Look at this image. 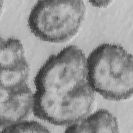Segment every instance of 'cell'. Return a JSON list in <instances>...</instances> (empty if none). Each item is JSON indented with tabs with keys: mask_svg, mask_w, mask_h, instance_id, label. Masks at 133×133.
I'll return each instance as SVG.
<instances>
[{
	"mask_svg": "<svg viewBox=\"0 0 133 133\" xmlns=\"http://www.w3.org/2000/svg\"><path fill=\"white\" fill-rule=\"evenodd\" d=\"M65 132H118L116 117L107 110L101 109L90 113L81 121L68 126Z\"/></svg>",
	"mask_w": 133,
	"mask_h": 133,
	"instance_id": "5",
	"label": "cell"
},
{
	"mask_svg": "<svg viewBox=\"0 0 133 133\" xmlns=\"http://www.w3.org/2000/svg\"><path fill=\"white\" fill-rule=\"evenodd\" d=\"M87 77L95 92L115 101L132 95L133 60L122 46L104 43L94 49L86 59Z\"/></svg>",
	"mask_w": 133,
	"mask_h": 133,
	"instance_id": "2",
	"label": "cell"
},
{
	"mask_svg": "<svg viewBox=\"0 0 133 133\" xmlns=\"http://www.w3.org/2000/svg\"><path fill=\"white\" fill-rule=\"evenodd\" d=\"M33 97L28 85L13 89L0 88L1 129L25 120L33 112Z\"/></svg>",
	"mask_w": 133,
	"mask_h": 133,
	"instance_id": "4",
	"label": "cell"
},
{
	"mask_svg": "<svg viewBox=\"0 0 133 133\" xmlns=\"http://www.w3.org/2000/svg\"><path fill=\"white\" fill-rule=\"evenodd\" d=\"M85 14L86 6L81 0L38 1L30 12L28 25L39 39L61 43L76 35Z\"/></svg>",
	"mask_w": 133,
	"mask_h": 133,
	"instance_id": "3",
	"label": "cell"
},
{
	"mask_svg": "<svg viewBox=\"0 0 133 133\" xmlns=\"http://www.w3.org/2000/svg\"><path fill=\"white\" fill-rule=\"evenodd\" d=\"M28 63L9 69H1L0 88L13 89L26 85L29 77Z\"/></svg>",
	"mask_w": 133,
	"mask_h": 133,
	"instance_id": "7",
	"label": "cell"
},
{
	"mask_svg": "<svg viewBox=\"0 0 133 133\" xmlns=\"http://www.w3.org/2000/svg\"><path fill=\"white\" fill-rule=\"evenodd\" d=\"M26 63L24 47L19 39L14 37L1 38V69H13Z\"/></svg>",
	"mask_w": 133,
	"mask_h": 133,
	"instance_id": "6",
	"label": "cell"
},
{
	"mask_svg": "<svg viewBox=\"0 0 133 133\" xmlns=\"http://www.w3.org/2000/svg\"><path fill=\"white\" fill-rule=\"evenodd\" d=\"M91 5L99 7H103L108 6L112 1L110 0H96L89 1Z\"/></svg>",
	"mask_w": 133,
	"mask_h": 133,
	"instance_id": "9",
	"label": "cell"
},
{
	"mask_svg": "<svg viewBox=\"0 0 133 133\" xmlns=\"http://www.w3.org/2000/svg\"><path fill=\"white\" fill-rule=\"evenodd\" d=\"M86 59L78 47L69 45L46 60L34 78L33 112L37 117L68 126L91 113L95 96L87 77Z\"/></svg>",
	"mask_w": 133,
	"mask_h": 133,
	"instance_id": "1",
	"label": "cell"
},
{
	"mask_svg": "<svg viewBox=\"0 0 133 133\" xmlns=\"http://www.w3.org/2000/svg\"><path fill=\"white\" fill-rule=\"evenodd\" d=\"M2 132H49L48 128L35 121H22L6 126L1 130Z\"/></svg>",
	"mask_w": 133,
	"mask_h": 133,
	"instance_id": "8",
	"label": "cell"
}]
</instances>
